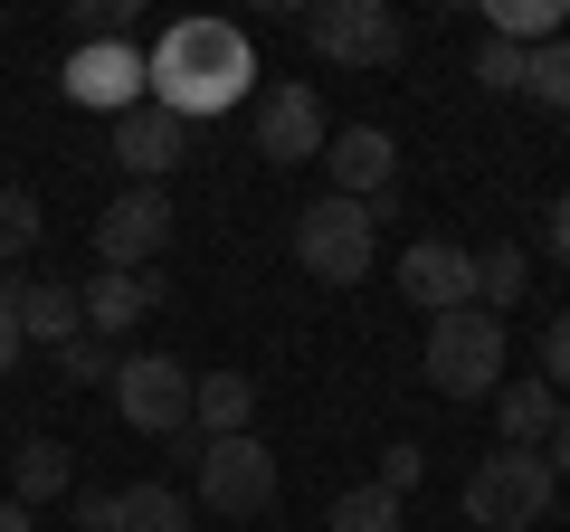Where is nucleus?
I'll return each instance as SVG.
<instances>
[{
  "mask_svg": "<svg viewBox=\"0 0 570 532\" xmlns=\"http://www.w3.org/2000/svg\"><path fill=\"white\" fill-rule=\"evenodd\" d=\"M247 77H257V48H247L238 20H171L163 39H153V58H142V96L163 105V115L181 124H209L228 115V105H247Z\"/></svg>",
  "mask_w": 570,
  "mask_h": 532,
  "instance_id": "nucleus-1",
  "label": "nucleus"
},
{
  "mask_svg": "<svg viewBox=\"0 0 570 532\" xmlns=\"http://www.w3.org/2000/svg\"><path fill=\"white\" fill-rule=\"evenodd\" d=\"M551 456L542 447H494V456H475V475H466V523L475 532H532L551 513Z\"/></svg>",
  "mask_w": 570,
  "mask_h": 532,
  "instance_id": "nucleus-2",
  "label": "nucleus"
},
{
  "mask_svg": "<svg viewBox=\"0 0 570 532\" xmlns=\"http://www.w3.org/2000/svg\"><path fill=\"white\" fill-rule=\"evenodd\" d=\"M504 324L494 314H475V305H456V314H428V381L448 390V400H494L504 390Z\"/></svg>",
  "mask_w": 570,
  "mask_h": 532,
  "instance_id": "nucleus-3",
  "label": "nucleus"
},
{
  "mask_svg": "<svg viewBox=\"0 0 570 532\" xmlns=\"http://www.w3.org/2000/svg\"><path fill=\"white\" fill-rule=\"evenodd\" d=\"M371 257H381V209L333 200V190L314 209H295V266H305V276H324V286H362Z\"/></svg>",
  "mask_w": 570,
  "mask_h": 532,
  "instance_id": "nucleus-4",
  "label": "nucleus"
},
{
  "mask_svg": "<svg viewBox=\"0 0 570 532\" xmlns=\"http://www.w3.org/2000/svg\"><path fill=\"white\" fill-rule=\"evenodd\" d=\"M305 48L333 67H400L409 20L390 0H324V10H305Z\"/></svg>",
  "mask_w": 570,
  "mask_h": 532,
  "instance_id": "nucleus-5",
  "label": "nucleus"
},
{
  "mask_svg": "<svg viewBox=\"0 0 570 532\" xmlns=\"http://www.w3.org/2000/svg\"><path fill=\"white\" fill-rule=\"evenodd\" d=\"M190 381H200V371H181L171 352H134V362H115V410H124V428L181 437V428H190Z\"/></svg>",
  "mask_w": 570,
  "mask_h": 532,
  "instance_id": "nucleus-6",
  "label": "nucleus"
},
{
  "mask_svg": "<svg viewBox=\"0 0 570 532\" xmlns=\"http://www.w3.org/2000/svg\"><path fill=\"white\" fill-rule=\"evenodd\" d=\"M163 247H171V190H115L96 209V266L142 276V266H163Z\"/></svg>",
  "mask_w": 570,
  "mask_h": 532,
  "instance_id": "nucleus-7",
  "label": "nucleus"
},
{
  "mask_svg": "<svg viewBox=\"0 0 570 532\" xmlns=\"http://www.w3.org/2000/svg\"><path fill=\"white\" fill-rule=\"evenodd\" d=\"M190 475H200V504L209 513H238V523L276 504V456L257 447V428H247V437H200V466H190Z\"/></svg>",
  "mask_w": 570,
  "mask_h": 532,
  "instance_id": "nucleus-8",
  "label": "nucleus"
},
{
  "mask_svg": "<svg viewBox=\"0 0 570 532\" xmlns=\"http://www.w3.org/2000/svg\"><path fill=\"white\" fill-rule=\"evenodd\" d=\"M324 181H333V200L390 209L400 200V144L381 124H343V134H324Z\"/></svg>",
  "mask_w": 570,
  "mask_h": 532,
  "instance_id": "nucleus-9",
  "label": "nucleus"
},
{
  "mask_svg": "<svg viewBox=\"0 0 570 532\" xmlns=\"http://www.w3.org/2000/svg\"><path fill=\"white\" fill-rule=\"evenodd\" d=\"M247 124H257V152H266L276 171L324 162V96H314V86H295V77H285V86H266Z\"/></svg>",
  "mask_w": 570,
  "mask_h": 532,
  "instance_id": "nucleus-10",
  "label": "nucleus"
},
{
  "mask_svg": "<svg viewBox=\"0 0 570 532\" xmlns=\"http://www.w3.org/2000/svg\"><path fill=\"white\" fill-rule=\"evenodd\" d=\"M67 105H96V115L105 124H115V115H134V105H142V58H134V48H124V39H105V48H67Z\"/></svg>",
  "mask_w": 570,
  "mask_h": 532,
  "instance_id": "nucleus-11",
  "label": "nucleus"
},
{
  "mask_svg": "<svg viewBox=\"0 0 570 532\" xmlns=\"http://www.w3.org/2000/svg\"><path fill=\"white\" fill-rule=\"evenodd\" d=\"M181 152H190V124L163 115L153 96L134 115H115V162L134 171V190H163V171H181Z\"/></svg>",
  "mask_w": 570,
  "mask_h": 532,
  "instance_id": "nucleus-12",
  "label": "nucleus"
},
{
  "mask_svg": "<svg viewBox=\"0 0 570 532\" xmlns=\"http://www.w3.org/2000/svg\"><path fill=\"white\" fill-rule=\"evenodd\" d=\"M400 295H409V305H428V314L475 305V247H456V238H419V247L400 257Z\"/></svg>",
  "mask_w": 570,
  "mask_h": 532,
  "instance_id": "nucleus-13",
  "label": "nucleus"
},
{
  "mask_svg": "<svg viewBox=\"0 0 570 532\" xmlns=\"http://www.w3.org/2000/svg\"><path fill=\"white\" fill-rule=\"evenodd\" d=\"M77 305H86V333H96V343H115V333H134L142 314L163 305V276H153V266H142V276L96 266V286H77Z\"/></svg>",
  "mask_w": 570,
  "mask_h": 532,
  "instance_id": "nucleus-14",
  "label": "nucleus"
},
{
  "mask_svg": "<svg viewBox=\"0 0 570 532\" xmlns=\"http://www.w3.org/2000/svg\"><path fill=\"white\" fill-rule=\"evenodd\" d=\"M0 305H10V324H20V343H77L86 333V305H77V286H58V276H39V286H10L0 295Z\"/></svg>",
  "mask_w": 570,
  "mask_h": 532,
  "instance_id": "nucleus-15",
  "label": "nucleus"
},
{
  "mask_svg": "<svg viewBox=\"0 0 570 532\" xmlns=\"http://www.w3.org/2000/svg\"><path fill=\"white\" fill-rule=\"evenodd\" d=\"M257 428V381L247 371H200L190 381V437H247Z\"/></svg>",
  "mask_w": 570,
  "mask_h": 532,
  "instance_id": "nucleus-16",
  "label": "nucleus"
},
{
  "mask_svg": "<svg viewBox=\"0 0 570 532\" xmlns=\"http://www.w3.org/2000/svg\"><path fill=\"white\" fill-rule=\"evenodd\" d=\"M551 418H561V390L551 381H504L494 390V437H504V447H542Z\"/></svg>",
  "mask_w": 570,
  "mask_h": 532,
  "instance_id": "nucleus-17",
  "label": "nucleus"
},
{
  "mask_svg": "<svg viewBox=\"0 0 570 532\" xmlns=\"http://www.w3.org/2000/svg\"><path fill=\"white\" fill-rule=\"evenodd\" d=\"M105 532H190V494H171L163 475L153 485H124L115 513H105Z\"/></svg>",
  "mask_w": 570,
  "mask_h": 532,
  "instance_id": "nucleus-18",
  "label": "nucleus"
},
{
  "mask_svg": "<svg viewBox=\"0 0 570 532\" xmlns=\"http://www.w3.org/2000/svg\"><path fill=\"white\" fill-rule=\"evenodd\" d=\"M10 466H20V494H10V504H58V494H77V456H67L58 437H29Z\"/></svg>",
  "mask_w": 570,
  "mask_h": 532,
  "instance_id": "nucleus-19",
  "label": "nucleus"
},
{
  "mask_svg": "<svg viewBox=\"0 0 570 532\" xmlns=\"http://www.w3.org/2000/svg\"><path fill=\"white\" fill-rule=\"evenodd\" d=\"M523 276H532V257L523 247H475V314H494L504 324V305H523Z\"/></svg>",
  "mask_w": 570,
  "mask_h": 532,
  "instance_id": "nucleus-20",
  "label": "nucleus"
},
{
  "mask_svg": "<svg viewBox=\"0 0 570 532\" xmlns=\"http://www.w3.org/2000/svg\"><path fill=\"white\" fill-rule=\"evenodd\" d=\"M485 39L551 48V39H561V0H494V10H485Z\"/></svg>",
  "mask_w": 570,
  "mask_h": 532,
  "instance_id": "nucleus-21",
  "label": "nucleus"
},
{
  "mask_svg": "<svg viewBox=\"0 0 570 532\" xmlns=\"http://www.w3.org/2000/svg\"><path fill=\"white\" fill-rule=\"evenodd\" d=\"M324 532H400V494H381V485H352L343 504L324 513Z\"/></svg>",
  "mask_w": 570,
  "mask_h": 532,
  "instance_id": "nucleus-22",
  "label": "nucleus"
},
{
  "mask_svg": "<svg viewBox=\"0 0 570 532\" xmlns=\"http://www.w3.org/2000/svg\"><path fill=\"white\" fill-rule=\"evenodd\" d=\"M523 96L551 105V115H570V39H551V48H532V58H523Z\"/></svg>",
  "mask_w": 570,
  "mask_h": 532,
  "instance_id": "nucleus-23",
  "label": "nucleus"
},
{
  "mask_svg": "<svg viewBox=\"0 0 570 532\" xmlns=\"http://www.w3.org/2000/svg\"><path fill=\"white\" fill-rule=\"evenodd\" d=\"M67 29H77V48H105V39H124V29H134V0H77V10H67Z\"/></svg>",
  "mask_w": 570,
  "mask_h": 532,
  "instance_id": "nucleus-24",
  "label": "nucleus"
},
{
  "mask_svg": "<svg viewBox=\"0 0 570 532\" xmlns=\"http://www.w3.org/2000/svg\"><path fill=\"white\" fill-rule=\"evenodd\" d=\"M523 58H532V48L485 39V48H475V86H485V96H523Z\"/></svg>",
  "mask_w": 570,
  "mask_h": 532,
  "instance_id": "nucleus-25",
  "label": "nucleus"
},
{
  "mask_svg": "<svg viewBox=\"0 0 570 532\" xmlns=\"http://www.w3.org/2000/svg\"><path fill=\"white\" fill-rule=\"evenodd\" d=\"M58 381H115V343H96V333H77V343H58Z\"/></svg>",
  "mask_w": 570,
  "mask_h": 532,
  "instance_id": "nucleus-26",
  "label": "nucleus"
},
{
  "mask_svg": "<svg viewBox=\"0 0 570 532\" xmlns=\"http://www.w3.org/2000/svg\"><path fill=\"white\" fill-rule=\"evenodd\" d=\"M20 247H39V200L0 181V257H20Z\"/></svg>",
  "mask_w": 570,
  "mask_h": 532,
  "instance_id": "nucleus-27",
  "label": "nucleus"
},
{
  "mask_svg": "<svg viewBox=\"0 0 570 532\" xmlns=\"http://www.w3.org/2000/svg\"><path fill=\"white\" fill-rule=\"evenodd\" d=\"M419 475H428V456H419V447L400 437V447H381V475H371V485H381V494H409Z\"/></svg>",
  "mask_w": 570,
  "mask_h": 532,
  "instance_id": "nucleus-28",
  "label": "nucleus"
},
{
  "mask_svg": "<svg viewBox=\"0 0 570 532\" xmlns=\"http://www.w3.org/2000/svg\"><path fill=\"white\" fill-rule=\"evenodd\" d=\"M542 381H551V390H570V305L542 324Z\"/></svg>",
  "mask_w": 570,
  "mask_h": 532,
  "instance_id": "nucleus-29",
  "label": "nucleus"
},
{
  "mask_svg": "<svg viewBox=\"0 0 570 532\" xmlns=\"http://www.w3.org/2000/svg\"><path fill=\"white\" fill-rule=\"evenodd\" d=\"M542 247H551V266H570V190H551V209H542Z\"/></svg>",
  "mask_w": 570,
  "mask_h": 532,
  "instance_id": "nucleus-30",
  "label": "nucleus"
},
{
  "mask_svg": "<svg viewBox=\"0 0 570 532\" xmlns=\"http://www.w3.org/2000/svg\"><path fill=\"white\" fill-rule=\"evenodd\" d=\"M542 456H551V475H570V410L551 418V437H542Z\"/></svg>",
  "mask_w": 570,
  "mask_h": 532,
  "instance_id": "nucleus-31",
  "label": "nucleus"
},
{
  "mask_svg": "<svg viewBox=\"0 0 570 532\" xmlns=\"http://www.w3.org/2000/svg\"><path fill=\"white\" fill-rule=\"evenodd\" d=\"M20 371V324H10V305H0V381Z\"/></svg>",
  "mask_w": 570,
  "mask_h": 532,
  "instance_id": "nucleus-32",
  "label": "nucleus"
},
{
  "mask_svg": "<svg viewBox=\"0 0 570 532\" xmlns=\"http://www.w3.org/2000/svg\"><path fill=\"white\" fill-rule=\"evenodd\" d=\"M0 532H29V504H0Z\"/></svg>",
  "mask_w": 570,
  "mask_h": 532,
  "instance_id": "nucleus-33",
  "label": "nucleus"
}]
</instances>
